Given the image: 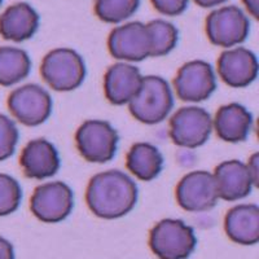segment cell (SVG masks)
<instances>
[{
    "mask_svg": "<svg viewBox=\"0 0 259 259\" xmlns=\"http://www.w3.org/2000/svg\"><path fill=\"white\" fill-rule=\"evenodd\" d=\"M139 189L133 178L119 170L104 171L91 178L85 191L87 206L101 219H118L135 207Z\"/></svg>",
    "mask_w": 259,
    "mask_h": 259,
    "instance_id": "cell-1",
    "label": "cell"
},
{
    "mask_svg": "<svg viewBox=\"0 0 259 259\" xmlns=\"http://www.w3.org/2000/svg\"><path fill=\"white\" fill-rule=\"evenodd\" d=\"M174 94L165 78L143 77L138 94L128 103V110L135 119L145 124L165 121L174 108Z\"/></svg>",
    "mask_w": 259,
    "mask_h": 259,
    "instance_id": "cell-2",
    "label": "cell"
},
{
    "mask_svg": "<svg viewBox=\"0 0 259 259\" xmlns=\"http://www.w3.org/2000/svg\"><path fill=\"white\" fill-rule=\"evenodd\" d=\"M40 74L51 89L59 92L77 90L85 79L87 69L83 57L71 48H57L41 61Z\"/></svg>",
    "mask_w": 259,
    "mask_h": 259,
    "instance_id": "cell-3",
    "label": "cell"
},
{
    "mask_svg": "<svg viewBox=\"0 0 259 259\" xmlns=\"http://www.w3.org/2000/svg\"><path fill=\"white\" fill-rule=\"evenodd\" d=\"M196 246L194 230L180 219H163L150 231L149 247L158 259H187Z\"/></svg>",
    "mask_w": 259,
    "mask_h": 259,
    "instance_id": "cell-4",
    "label": "cell"
},
{
    "mask_svg": "<svg viewBox=\"0 0 259 259\" xmlns=\"http://www.w3.org/2000/svg\"><path fill=\"white\" fill-rule=\"evenodd\" d=\"M117 130L106 121L90 119L83 122L75 133V144L85 161L92 163H106L117 153Z\"/></svg>",
    "mask_w": 259,
    "mask_h": 259,
    "instance_id": "cell-5",
    "label": "cell"
},
{
    "mask_svg": "<svg viewBox=\"0 0 259 259\" xmlns=\"http://www.w3.org/2000/svg\"><path fill=\"white\" fill-rule=\"evenodd\" d=\"M250 21L241 8L227 6L215 9L206 18V35L217 47L232 48L246 40Z\"/></svg>",
    "mask_w": 259,
    "mask_h": 259,
    "instance_id": "cell-6",
    "label": "cell"
},
{
    "mask_svg": "<svg viewBox=\"0 0 259 259\" xmlns=\"http://www.w3.org/2000/svg\"><path fill=\"white\" fill-rule=\"evenodd\" d=\"M212 133V117L200 106H184L170 119L171 140L178 147L194 149L209 140Z\"/></svg>",
    "mask_w": 259,
    "mask_h": 259,
    "instance_id": "cell-7",
    "label": "cell"
},
{
    "mask_svg": "<svg viewBox=\"0 0 259 259\" xmlns=\"http://www.w3.org/2000/svg\"><path fill=\"white\" fill-rule=\"evenodd\" d=\"M74 193L64 182L45 183L36 187L30 200V209L36 219L45 223H60L70 215Z\"/></svg>",
    "mask_w": 259,
    "mask_h": 259,
    "instance_id": "cell-8",
    "label": "cell"
},
{
    "mask_svg": "<svg viewBox=\"0 0 259 259\" xmlns=\"http://www.w3.org/2000/svg\"><path fill=\"white\" fill-rule=\"evenodd\" d=\"M152 36L147 24L134 21L112 30L108 50L119 61L139 62L152 57Z\"/></svg>",
    "mask_w": 259,
    "mask_h": 259,
    "instance_id": "cell-9",
    "label": "cell"
},
{
    "mask_svg": "<svg viewBox=\"0 0 259 259\" xmlns=\"http://www.w3.org/2000/svg\"><path fill=\"white\" fill-rule=\"evenodd\" d=\"M50 92L38 84H25L8 97V109L20 123L29 127L43 124L52 113Z\"/></svg>",
    "mask_w": 259,
    "mask_h": 259,
    "instance_id": "cell-10",
    "label": "cell"
},
{
    "mask_svg": "<svg viewBox=\"0 0 259 259\" xmlns=\"http://www.w3.org/2000/svg\"><path fill=\"white\" fill-rule=\"evenodd\" d=\"M174 89L180 100L201 103L217 90V77L211 65L202 60L184 64L174 78Z\"/></svg>",
    "mask_w": 259,
    "mask_h": 259,
    "instance_id": "cell-11",
    "label": "cell"
},
{
    "mask_svg": "<svg viewBox=\"0 0 259 259\" xmlns=\"http://www.w3.org/2000/svg\"><path fill=\"white\" fill-rule=\"evenodd\" d=\"M177 201L183 210L202 212L212 209L219 200L214 175L209 171H192L177 187Z\"/></svg>",
    "mask_w": 259,
    "mask_h": 259,
    "instance_id": "cell-12",
    "label": "cell"
},
{
    "mask_svg": "<svg viewBox=\"0 0 259 259\" xmlns=\"http://www.w3.org/2000/svg\"><path fill=\"white\" fill-rule=\"evenodd\" d=\"M255 53L244 47L228 48L219 56L218 73L222 80L233 89H244L258 77Z\"/></svg>",
    "mask_w": 259,
    "mask_h": 259,
    "instance_id": "cell-13",
    "label": "cell"
},
{
    "mask_svg": "<svg viewBox=\"0 0 259 259\" xmlns=\"http://www.w3.org/2000/svg\"><path fill=\"white\" fill-rule=\"evenodd\" d=\"M20 165L25 177L30 179L45 180L59 172L60 154L56 147L46 139L31 140L24 148L20 157Z\"/></svg>",
    "mask_w": 259,
    "mask_h": 259,
    "instance_id": "cell-14",
    "label": "cell"
},
{
    "mask_svg": "<svg viewBox=\"0 0 259 259\" xmlns=\"http://www.w3.org/2000/svg\"><path fill=\"white\" fill-rule=\"evenodd\" d=\"M143 75L135 65L118 62L112 65L104 77V91L113 105H124L133 100L142 85Z\"/></svg>",
    "mask_w": 259,
    "mask_h": 259,
    "instance_id": "cell-15",
    "label": "cell"
},
{
    "mask_svg": "<svg viewBox=\"0 0 259 259\" xmlns=\"http://www.w3.org/2000/svg\"><path fill=\"white\" fill-rule=\"evenodd\" d=\"M219 198L224 201H239L249 196L253 189L250 174L246 163L239 159H231L219 163L214 171Z\"/></svg>",
    "mask_w": 259,
    "mask_h": 259,
    "instance_id": "cell-16",
    "label": "cell"
},
{
    "mask_svg": "<svg viewBox=\"0 0 259 259\" xmlns=\"http://www.w3.org/2000/svg\"><path fill=\"white\" fill-rule=\"evenodd\" d=\"M224 231L233 242L255 245L259 241V207L241 203L228 210L224 218Z\"/></svg>",
    "mask_w": 259,
    "mask_h": 259,
    "instance_id": "cell-17",
    "label": "cell"
},
{
    "mask_svg": "<svg viewBox=\"0 0 259 259\" xmlns=\"http://www.w3.org/2000/svg\"><path fill=\"white\" fill-rule=\"evenodd\" d=\"M38 27V12L27 3L13 4L0 15V34L7 40H27L35 35Z\"/></svg>",
    "mask_w": 259,
    "mask_h": 259,
    "instance_id": "cell-18",
    "label": "cell"
},
{
    "mask_svg": "<svg viewBox=\"0 0 259 259\" xmlns=\"http://www.w3.org/2000/svg\"><path fill=\"white\" fill-rule=\"evenodd\" d=\"M253 126V115L241 104L232 103L219 108L212 119V128L227 143L245 142Z\"/></svg>",
    "mask_w": 259,
    "mask_h": 259,
    "instance_id": "cell-19",
    "label": "cell"
},
{
    "mask_svg": "<svg viewBox=\"0 0 259 259\" xmlns=\"http://www.w3.org/2000/svg\"><path fill=\"white\" fill-rule=\"evenodd\" d=\"M126 166L142 182H150L161 174L163 156L157 147L149 143H136L127 153Z\"/></svg>",
    "mask_w": 259,
    "mask_h": 259,
    "instance_id": "cell-20",
    "label": "cell"
},
{
    "mask_svg": "<svg viewBox=\"0 0 259 259\" xmlns=\"http://www.w3.org/2000/svg\"><path fill=\"white\" fill-rule=\"evenodd\" d=\"M31 71V60L26 51L0 47V85L11 87L24 80Z\"/></svg>",
    "mask_w": 259,
    "mask_h": 259,
    "instance_id": "cell-21",
    "label": "cell"
},
{
    "mask_svg": "<svg viewBox=\"0 0 259 259\" xmlns=\"http://www.w3.org/2000/svg\"><path fill=\"white\" fill-rule=\"evenodd\" d=\"M152 36V57L166 56L174 50L179 40V30L163 20H153L147 24Z\"/></svg>",
    "mask_w": 259,
    "mask_h": 259,
    "instance_id": "cell-22",
    "label": "cell"
},
{
    "mask_svg": "<svg viewBox=\"0 0 259 259\" xmlns=\"http://www.w3.org/2000/svg\"><path fill=\"white\" fill-rule=\"evenodd\" d=\"M142 0H95V13L106 24H121L138 12Z\"/></svg>",
    "mask_w": 259,
    "mask_h": 259,
    "instance_id": "cell-23",
    "label": "cell"
},
{
    "mask_svg": "<svg viewBox=\"0 0 259 259\" xmlns=\"http://www.w3.org/2000/svg\"><path fill=\"white\" fill-rule=\"evenodd\" d=\"M22 189L15 178L0 174V217L12 214L20 207Z\"/></svg>",
    "mask_w": 259,
    "mask_h": 259,
    "instance_id": "cell-24",
    "label": "cell"
},
{
    "mask_svg": "<svg viewBox=\"0 0 259 259\" xmlns=\"http://www.w3.org/2000/svg\"><path fill=\"white\" fill-rule=\"evenodd\" d=\"M18 138L20 134L15 121L7 115L0 114V161H6L15 154Z\"/></svg>",
    "mask_w": 259,
    "mask_h": 259,
    "instance_id": "cell-25",
    "label": "cell"
},
{
    "mask_svg": "<svg viewBox=\"0 0 259 259\" xmlns=\"http://www.w3.org/2000/svg\"><path fill=\"white\" fill-rule=\"evenodd\" d=\"M157 12L168 17L182 15L188 8L189 0H150Z\"/></svg>",
    "mask_w": 259,
    "mask_h": 259,
    "instance_id": "cell-26",
    "label": "cell"
},
{
    "mask_svg": "<svg viewBox=\"0 0 259 259\" xmlns=\"http://www.w3.org/2000/svg\"><path fill=\"white\" fill-rule=\"evenodd\" d=\"M258 166H259V154L255 153L250 157V161L246 165L249 174H250L251 182H253L254 187H258L259 177H258Z\"/></svg>",
    "mask_w": 259,
    "mask_h": 259,
    "instance_id": "cell-27",
    "label": "cell"
},
{
    "mask_svg": "<svg viewBox=\"0 0 259 259\" xmlns=\"http://www.w3.org/2000/svg\"><path fill=\"white\" fill-rule=\"evenodd\" d=\"M0 259H15L13 245L0 236Z\"/></svg>",
    "mask_w": 259,
    "mask_h": 259,
    "instance_id": "cell-28",
    "label": "cell"
},
{
    "mask_svg": "<svg viewBox=\"0 0 259 259\" xmlns=\"http://www.w3.org/2000/svg\"><path fill=\"white\" fill-rule=\"evenodd\" d=\"M246 9L255 20L259 18V0H242Z\"/></svg>",
    "mask_w": 259,
    "mask_h": 259,
    "instance_id": "cell-29",
    "label": "cell"
},
{
    "mask_svg": "<svg viewBox=\"0 0 259 259\" xmlns=\"http://www.w3.org/2000/svg\"><path fill=\"white\" fill-rule=\"evenodd\" d=\"M193 2L202 8H212V7L222 6L228 0H193Z\"/></svg>",
    "mask_w": 259,
    "mask_h": 259,
    "instance_id": "cell-30",
    "label": "cell"
},
{
    "mask_svg": "<svg viewBox=\"0 0 259 259\" xmlns=\"http://www.w3.org/2000/svg\"><path fill=\"white\" fill-rule=\"evenodd\" d=\"M2 3H3V0H0V6H2Z\"/></svg>",
    "mask_w": 259,
    "mask_h": 259,
    "instance_id": "cell-31",
    "label": "cell"
}]
</instances>
